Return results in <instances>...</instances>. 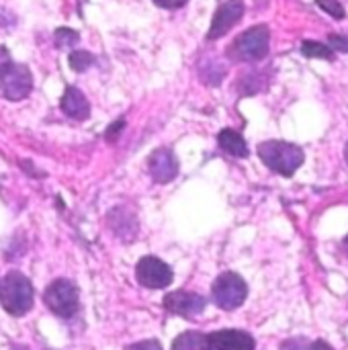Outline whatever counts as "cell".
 Returning a JSON list of instances; mask_svg holds the SVG:
<instances>
[{"mask_svg":"<svg viewBox=\"0 0 348 350\" xmlns=\"http://www.w3.org/2000/svg\"><path fill=\"white\" fill-rule=\"evenodd\" d=\"M0 304L4 312L14 318L27 316L33 308L31 281L18 271H10L8 275H4V279L0 281Z\"/></svg>","mask_w":348,"mask_h":350,"instance_id":"cell-1","label":"cell"},{"mask_svg":"<svg viewBox=\"0 0 348 350\" xmlns=\"http://www.w3.org/2000/svg\"><path fill=\"white\" fill-rule=\"evenodd\" d=\"M258 156L267 168H271L281 176H293L306 160V154L299 146L289 142H277V139L260 144Z\"/></svg>","mask_w":348,"mask_h":350,"instance_id":"cell-2","label":"cell"},{"mask_svg":"<svg viewBox=\"0 0 348 350\" xmlns=\"http://www.w3.org/2000/svg\"><path fill=\"white\" fill-rule=\"evenodd\" d=\"M269 41H271L269 27L256 25L236 37V41L230 47V55L238 62H260L269 53Z\"/></svg>","mask_w":348,"mask_h":350,"instance_id":"cell-3","label":"cell"},{"mask_svg":"<svg viewBox=\"0 0 348 350\" xmlns=\"http://www.w3.org/2000/svg\"><path fill=\"white\" fill-rule=\"evenodd\" d=\"M213 304L224 312L238 310L248 297V285L238 273H222L211 285Z\"/></svg>","mask_w":348,"mask_h":350,"instance_id":"cell-4","label":"cell"},{"mask_svg":"<svg viewBox=\"0 0 348 350\" xmlns=\"http://www.w3.org/2000/svg\"><path fill=\"white\" fill-rule=\"evenodd\" d=\"M43 301L47 310L55 314L57 318H72L80 306L78 287L68 279H57L51 285H47L43 293Z\"/></svg>","mask_w":348,"mask_h":350,"instance_id":"cell-5","label":"cell"},{"mask_svg":"<svg viewBox=\"0 0 348 350\" xmlns=\"http://www.w3.org/2000/svg\"><path fill=\"white\" fill-rule=\"evenodd\" d=\"M33 90V76L27 66L6 62L0 66V96L6 100H23Z\"/></svg>","mask_w":348,"mask_h":350,"instance_id":"cell-6","label":"cell"},{"mask_svg":"<svg viewBox=\"0 0 348 350\" xmlns=\"http://www.w3.org/2000/svg\"><path fill=\"white\" fill-rule=\"evenodd\" d=\"M135 279L146 289H166L172 283V269L156 258V256H144L135 267Z\"/></svg>","mask_w":348,"mask_h":350,"instance_id":"cell-7","label":"cell"},{"mask_svg":"<svg viewBox=\"0 0 348 350\" xmlns=\"http://www.w3.org/2000/svg\"><path fill=\"white\" fill-rule=\"evenodd\" d=\"M205 306H207V299L193 291H172L164 297V310L180 318H195L203 314Z\"/></svg>","mask_w":348,"mask_h":350,"instance_id":"cell-8","label":"cell"},{"mask_svg":"<svg viewBox=\"0 0 348 350\" xmlns=\"http://www.w3.org/2000/svg\"><path fill=\"white\" fill-rule=\"evenodd\" d=\"M244 16V0H226L224 4H219V8L213 14L207 39H219L224 37L234 25H238Z\"/></svg>","mask_w":348,"mask_h":350,"instance_id":"cell-9","label":"cell"},{"mask_svg":"<svg viewBox=\"0 0 348 350\" xmlns=\"http://www.w3.org/2000/svg\"><path fill=\"white\" fill-rule=\"evenodd\" d=\"M148 170H150V176L156 183L166 185V183H172L178 176V160L172 154V150L158 148L148 158Z\"/></svg>","mask_w":348,"mask_h":350,"instance_id":"cell-10","label":"cell"},{"mask_svg":"<svg viewBox=\"0 0 348 350\" xmlns=\"http://www.w3.org/2000/svg\"><path fill=\"white\" fill-rule=\"evenodd\" d=\"M209 350H256L254 338L244 330H217L207 334Z\"/></svg>","mask_w":348,"mask_h":350,"instance_id":"cell-11","label":"cell"},{"mask_svg":"<svg viewBox=\"0 0 348 350\" xmlns=\"http://www.w3.org/2000/svg\"><path fill=\"white\" fill-rule=\"evenodd\" d=\"M59 107H62L64 115H68L74 121H84V119L90 117V103L76 86H68L64 90Z\"/></svg>","mask_w":348,"mask_h":350,"instance_id":"cell-12","label":"cell"},{"mask_svg":"<svg viewBox=\"0 0 348 350\" xmlns=\"http://www.w3.org/2000/svg\"><path fill=\"white\" fill-rule=\"evenodd\" d=\"M217 144L224 152H228L230 156L234 158H246L248 156V146H246V139L234 131V129H224L219 131L217 135Z\"/></svg>","mask_w":348,"mask_h":350,"instance_id":"cell-13","label":"cell"},{"mask_svg":"<svg viewBox=\"0 0 348 350\" xmlns=\"http://www.w3.org/2000/svg\"><path fill=\"white\" fill-rule=\"evenodd\" d=\"M172 350H209L207 345V334L203 332H183L174 342H172Z\"/></svg>","mask_w":348,"mask_h":350,"instance_id":"cell-14","label":"cell"},{"mask_svg":"<svg viewBox=\"0 0 348 350\" xmlns=\"http://www.w3.org/2000/svg\"><path fill=\"white\" fill-rule=\"evenodd\" d=\"M302 53L310 59H332L334 57V49L330 45H324V43L312 41V39L302 41Z\"/></svg>","mask_w":348,"mask_h":350,"instance_id":"cell-15","label":"cell"},{"mask_svg":"<svg viewBox=\"0 0 348 350\" xmlns=\"http://www.w3.org/2000/svg\"><path fill=\"white\" fill-rule=\"evenodd\" d=\"M92 64H94V55L88 53V51L78 49V51H72V53H70V68H72L74 72H84V70H88Z\"/></svg>","mask_w":348,"mask_h":350,"instance_id":"cell-16","label":"cell"},{"mask_svg":"<svg viewBox=\"0 0 348 350\" xmlns=\"http://www.w3.org/2000/svg\"><path fill=\"white\" fill-rule=\"evenodd\" d=\"M53 39H55V45L57 47H72L80 41V35L74 31V29H68V27H59L55 33H53Z\"/></svg>","mask_w":348,"mask_h":350,"instance_id":"cell-17","label":"cell"},{"mask_svg":"<svg viewBox=\"0 0 348 350\" xmlns=\"http://www.w3.org/2000/svg\"><path fill=\"white\" fill-rule=\"evenodd\" d=\"M316 4L324 10V12H328L332 18H338V21H343L345 16H347V12H345V6L338 2V0H316Z\"/></svg>","mask_w":348,"mask_h":350,"instance_id":"cell-18","label":"cell"},{"mask_svg":"<svg viewBox=\"0 0 348 350\" xmlns=\"http://www.w3.org/2000/svg\"><path fill=\"white\" fill-rule=\"evenodd\" d=\"M328 43L334 51H345L348 53V37L345 35H330L328 37Z\"/></svg>","mask_w":348,"mask_h":350,"instance_id":"cell-19","label":"cell"},{"mask_svg":"<svg viewBox=\"0 0 348 350\" xmlns=\"http://www.w3.org/2000/svg\"><path fill=\"white\" fill-rule=\"evenodd\" d=\"M310 342L306 338H291L281 345V350H308Z\"/></svg>","mask_w":348,"mask_h":350,"instance_id":"cell-20","label":"cell"},{"mask_svg":"<svg viewBox=\"0 0 348 350\" xmlns=\"http://www.w3.org/2000/svg\"><path fill=\"white\" fill-rule=\"evenodd\" d=\"M125 350H162V345L152 338V340H142V342L129 345Z\"/></svg>","mask_w":348,"mask_h":350,"instance_id":"cell-21","label":"cell"},{"mask_svg":"<svg viewBox=\"0 0 348 350\" xmlns=\"http://www.w3.org/2000/svg\"><path fill=\"white\" fill-rule=\"evenodd\" d=\"M158 6L162 8H168V10H176V8H183L189 0H154Z\"/></svg>","mask_w":348,"mask_h":350,"instance_id":"cell-22","label":"cell"},{"mask_svg":"<svg viewBox=\"0 0 348 350\" xmlns=\"http://www.w3.org/2000/svg\"><path fill=\"white\" fill-rule=\"evenodd\" d=\"M123 127H125V121H123V119H119V121L111 123V127H109V131H107V139H109V142H113V139H115V135H119V133L123 131Z\"/></svg>","mask_w":348,"mask_h":350,"instance_id":"cell-23","label":"cell"},{"mask_svg":"<svg viewBox=\"0 0 348 350\" xmlns=\"http://www.w3.org/2000/svg\"><path fill=\"white\" fill-rule=\"evenodd\" d=\"M308 350H334L326 340H316V342H312Z\"/></svg>","mask_w":348,"mask_h":350,"instance_id":"cell-24","label":"cell"},{"mask_svg":"<svg viewBox=\"0 0 348 350\" xmlns=\"http://www.w3.org/2000/svg\"><path fill=\"white\" fill-rule=\"evenodd\" d=\"M6 62H8V51L0 45V66H2V64H6Z\"/></svg>","mask_w":348,"mask_h":350,"instance_id":"cell-25","label":"cell"},{"mask_svg":"<svg viewBox=\"0 0 348 350\" xmlns=\"http://www.w3.org/2000/svg\"><path fill=\"white\" fill-rule=\"evenodd\" d=\"M343 246H345V252H347V256H348V236L343 240Z\"/></svg>","mask_w":348,"mask_h":350,"instance_id":"cell-26","label":"cell"},{"mask_svg":"<svg viewBox=\"0 0 348 350\" xmlns=\"http://www.w3.org/2000/svg\"><path fill=\"white\" fill-rule=\"evenodd\" d=\"M345 158H347V162H348V144H347V148H345Z\"/></svg>","mask_w":348,"mask_h":350,"instance_id":"cell-27","label":"cell"}]
</instances>
